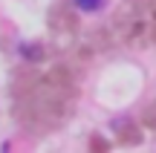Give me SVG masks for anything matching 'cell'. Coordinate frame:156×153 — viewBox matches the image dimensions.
Masks as SVG:
<instances>
[{
    "label": "cell",
    "mask_w": 156,
    "mask_h": 153,
    "mask_svg": "<svg viewBox=\"0 0 156 153\" xmlns=\"http://www.w3.org/2000/svg\"><path fill=\"white\" fill-rule=\"evenodd\" d=\"M75 6L81 12H98L101 6H104V0H75Z\"/></svg>",
    "instance_id": "cell-1"
}]
</instances>
